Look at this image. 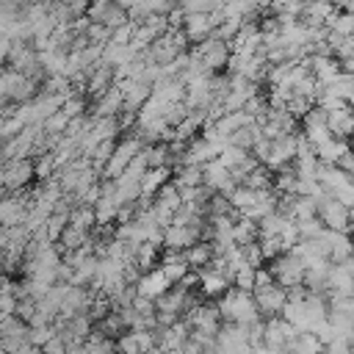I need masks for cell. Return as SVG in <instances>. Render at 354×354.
Segmentation results:
<instances>
[{"label":"cell","instance_id":"1","mask_svg":"<svg viewBox=\"0 0 354 354\" xmlns=\"http://www.w3.org/2000/svg\"><path fill=\"white\" fill-rule=\"evenodd\" d=\"M221 321L227 324H235V326H252L260 321V313H257V304H254V296L246 293V290H227L218 304H216Z\"/></svg>","mask_w":354,"mask_h":354},{"label":"cell","instance_id":"2","mask_svg":"<svg viewBox=\"0 0 354 354\" xmlns=\"http://www.w3.org/2000/svg\"><path fill=\"white\" fill-rule=\"evenodd\" d=\"M268 274H271L274 285H279L282 290H288V288H293V285H301V282H304V266H301V263H299V257H296V254H290V252L279 254V257L274 260V266L268 268Z\"/></svg>","mask_w":354,"mask_h":354},{"label":"cell","instance_id":"3","mask_svg":"<svg viewBox=\"0 0 354 354\" xmlns=\"http://www.w3.org/2000/svg\"><path fill=\"white\" fill-rule=\"evenodd\" d=\"M194 55L199 58V64H202L210 75H216L221 66L230 64V44H224V41H218V39L210 36V39H205L202 44H196Z\"/></svg>","mask_w":354,"mask_h":354},{"label":"cell","instance_id":"4","mask_svg":"<svg viewBox=\"0 0 354 354\" xmlns=\"http://www.w3.org/2000/svg\"><path fill=\"white\" fill-rule=\"evenodd\" d=\"M144 149V144L133 136V138H124L122 144H116V149H113V155H111V160L105 163V169H102V174L108 177V180H116V177H122V171L130 166V160L138 155Z\"/></svg>","mask_w":354,"mask_h":354},{"label":"cell","instance_id":"5","mask_svg":"<svg viewBox=\"0 0 354 354\" xmlns=\"http://www.w3.org/2000/svg\"><path fill=\"white\" fill-rule=\"evenodd\" d=\"M252 296H254L257 313L266 315V318H279V315H282V307H285V301H288L285 290H282L279 285H274V282H271V285H263V288H254Z\"/></svg>","mask_w":354,"mask_h":354},{"label":"cell","instance_id":"6","mask_svg":"<svg viewBox=\"0 0 354 354\" xmlns=\"http://www.w3.org/2000/svg\"><path fill=\"white\" fill-rule=\"evenodd\" d=\"M36 88V80L8 69V72H0V100H28Z\"/></svg>","mask_w":354,"mask_h":354},{"label":"cell","instance_id":"7","mask_svg":"<svg viewBox=\"0 0 354 354\" xmlns=\"http://www.w3.org/2000/svg\"><path fill=\"white\" fill-rule=\"evenodd\" d=\"M202 185L210 194H221V196H230L235 191V180L230 177V171L218 160H210L202 166Z\"/></svg>","mask_w":354,"mask_h":354},{"label":"cell","instance_id":"8","mask_svg":"<svg viewBox=\"0 0 354 354\" xmlns=\"http://www.w3.org/2000/svg\"><path fill=\"white\" fill-rule=\"evenodd\" d=\"M86 14H88V22L102 25L108 30H116V28L127 25V11L122 8V3H97Z\"/></svg>","mask_w":354,"mask_h":354},{"label":"cell","instance_id":"9","mask_svg":"<svg viewBox=\"0 0 354 354\" xmlns=\"http://www.w3.org/2000/svg\"><path fill=\"white\" fill-rule=\"evenodd\" d=\"M299 332L288 324V321H282V318H266L263 321V346H271V348H288V343L296 337Z\"/></svg>","mask_w":354,"mask_h":354},{"label":"cell","instance_id":"10","mask_svg":"<svg viewBox=\"0 0 354 354\" xmlns=\"http://www.w3.org/2000/svg\"><path fill=\"white\" fill-rule=\"evenodd\" d=\"M196 279H199V288H202V293L205 296H210V299H221L227 290H230V285H232V279L227 277V274H221V271H216L210 263L205 266V268H199L196 271Z\"/></svg>","mask_w":354,"mask_h":354},{"label":"cell","instance_id":"11","mask_svg":"<svg viewBox=\"0 0 354 354\" xmlns=\"http://www.w3.org/2000/svg\"><path fill=\"white\" fill-rule=\"evenodd\" d=\"M326 130H329L332 138L348 141L354 136V111H351V105H343L337 111H329L326 113Z\"/></svg>","mask_w":354,"mask_h":354},{"label":"cell","instance_id":"12","mask_svg":"<svg viewBox=\"0 0 354 354\" xmlns=\"http://www.w3.org/2000/svg\"><path fill=\"white\" fill-rule=\"evenodd\" d=\"M169 288H171V285L166 282V277L160 274V268H155V271H149V274H141V277H138V282H136V296L155 301V299H158V296H163Z\"/></svg>","mask_w":354,"mask_h":354},{"label":"cell","instance_id":"13","mask_svg":"<svg viewBox=\"0 0 354 354\" xmlns=\"http://www.w3.org/2000/svg\"><path fill=\"white\" fill-rule=\"evenodd\" d=\"M28 207H30V202L17 199V196L0 199V227H3V230L19 227V224L25 221V216H28Z\"/></svg>","mask_w":354,"mask_h":354},{"label":"cell","instance_id":"14","mask_svg":"<svg viewBox=\"0 0 354 354\" xmlns=\"http://www.w3.org/2000/svg\"><path fill=\"white\" fill-rule=\"evenodd\" d=\"M3 174H6V188L8 191H19V188L28 185V180L36 174V169H33L30 160H14V163L3 166Z\"/></svg>","mask_w":354,"mask_h":354},{"label":"cell","instance_id":"15","mask_svg":"<svg viewBox=\"0 0 354 354\" xmlns=\"http://www.w3.org/2000/svg\"><path fill=\"white\" fill-rule=\"evenodd\" d=\"M122 113V88L111 86L97 102H94V122L97 119H116Z\"/></svg>","mask_w":354,"mask_h":354},{"label":"cell","instance_id":"16","mask_svg":"<svg viewBox=\"0 0 354 354\" xmlns=\"http://www.w3.org/2000/svg\"><path fill=\"white\" fill-rule=\"evenodd\" d=\"M163 243L169 246V249H188V246H194V243H199V232L196 230H191V227H177V224H169V227H163Z\"/></svg>","mask_w":354,"mask_h":354},{"label":"cell","instance_id":"17","mask_svg":"<svg viewBox=\"0 0 354 354\" xmlns=\"http://www.w3.org/2000/svg\"><path fill=\"white\" fill-rule=\"evenodd\" d=\"M326 94H332L335 100H340L343 105H351L354 102V75H346L340 72L335 80H329L326 86H321Z\"/></svg>","mask_w":354,"mask_h":354},{"label":"cell","instance_id":"18","mask_svg":"<svg viewBox=\"0 0 354 354\" xmlns=\"http://www.w3.org/2000/svg\"><path fill=\"white\" fill-rule=\"evenodd\" d=\"M354 279L346 274L343 266H329V285H326V296H351Z\"/></svg>","mask_w":354,"mask_h":354},{"label":"cell","instance_id":"19","mask_svg":"<svg viewBox=\"0 0 354 354\" xmlns=\"http://www.w3.org/2000/svg\"><path fill=\"white\" fill-rule=\"evenodd\" d=\"M111 86H113V69L105 66V64H97L94 72L88 75V94L100 100Z\"/></svg>","mask_w":354,"mask_h":354},{"label":"cell","instance_id":"20","mask_svg":"<svg viewBox=\"0 0 354 354\" xmlns=\"http://www.w3.org/2000/svg\"><path fill=\"white\" fill-rule=\"evenodd\" d=\"M351 149V141H337V138H326L324 144L315 147V160L318 163H337V158Z\"/></svg>","mask_w":354,"mask_h":354},{"label":"cell","instance_id":"21","mask_svg":"<svg viewBox=\"0 0 354 354\" xmlns=\"http://www.w3.org/2000/svg\"><path fill=\"white\" fill-rule=\"evenodd\" d=\"M169 174H171V169H149V171L141 177V199L155 196V194L169 183Z\"/></svg>","mask_w":354,"mask_h":354},{"label":"cell","instance_id":"22","mask_svg":"<svg viewBox=\"0 0 354 354\" xmlns=\"http://www.w3.org/2000/svg\"><path fill=\"white\" fill-rule=\"evenodd\" d=\"M257 235H260V230H257V224L254 221H249V218H235V224H232V243L235 246H249V243H257Z\"/></svg>","mask_w":354,"mask_h":354},{"label":"cell","instance_id":"23","mask_svg":"<svg viewBox=\"0 0 354 354\" xmlns=\"http://www.w3.org/2000/svg\"><path fill=\"white\" fill-rule=\"evenodd\" d=\"M158 268H160V274L166 277V282H169V285H177V282L188 274V263L183 260V254H180V252H177V254H169Z\"/></svg>","mask_w":354,"mask_h":354},{"label":"cell","instance_id":"24","mask_svg":"<svg viewBox=\"0 0 354 354\" xmlns=\"http://www.w3.org/2000/svg\"><path fill=\"white\" fill-rule=\"evenodd\" d=\"M329 266L332 263H324V266H315V268H307L304 271V288L310 293H326V285H329Z\"/></svg>","mask_w":354,"mask_h":354},{"label":"cell","instance_id":"25","mask_svg":"<svg viewBox=\"0 0 354 354\" xmlns=\"http://www.w3.org/2000/svg\"><path fill=\"white\" fill-rule=\"evenodd\" d=\"M183 260L188 263V268H191V266H194V268H205V266L213 260V246L205 243V241H199V243H194V246H188V249L183 252Z\"/></svg>","mask_w":354,"mask_h":354},{"label":"cell","instance_id":"26","mask_svg":"<svg viewBox=\"0 0 354 354\" xmlns=\"http://www.w3.org/2000/svg\"><path fill=\"white\" fill-rule=\"evenodd\" d=\"M271 183H274V177H271V171L260 163L257 169H252L246 177H243V188H252V191H266V188H271Z\"/></svg>","mask_w":354,"mask_h":354},{"label":"cell","instance_id":"27","mask_svg":"<svg viewBox=\"0 0 354 354\" xmlns=\"http://www.w3.org/2000/svg\"><path fill=\"white\" fill-rule=\"evenodd\" d=\"M246 158H249V152H243V149H238V147L227 144V147L218 152V158H216V160H218V163H221L227 171H232V169H238V166H241Z\"/></svg>","mask_w":354,"mask_h":354},{"label":"cell","instance_id":"28","mask_svg":"<svg viewBox=\"0 0 354 354\" xmlns=\"http://www.w3.org/2000/svg\"><path fill=\"white\" fill-rule=\"evenodd\" d=\"M254 274H257V268H249V266L238 268L235 277H232L235 290H246V293H252V290H254Z\"/></svg>","mask_w":354,"mask_h":354},{"label":"cell","instance_id":"29","mask_svg":"<svg viewBox=\"0 0 354 354\" xmlns=\"http://www.w3.org/2000/svg\"><path fill=\"white\" fill-rule=\"evenodd\" d=\"M260 252H263V257L266 260H277L279 254H285L288 249L282 246V238L279 235H274V238H263L260 241Z\"/></svg>","mask_w":354,"mask_h":354},{"label":"cell","instance_id":"30","mask_svg":"<svg viewBox=\"0 0 354 354\" xmlns=\"http://www.w3.org/2000/svg\"><path fill=\"white\" fill-rule=\"evenodd\" d=\"M83 108H86V100L83 97H75V94H69V100L61 105V113L72 122V119H77V116H83Z\"/></svg>","mask_w":354,"mask_h":354},{"label":"cell","instance_id":"31","mask_svg":"<svg viewBox=\"0 0 354 354\" xmlns=\"http://www.w3.org/2000/svg\"><path fill=\"white\" fill-rule=\"evenodd\" d=\"M241 257H243V266L249 268H257L263 266V252H260V243H249V246H241Z\"/></svg>","mask_w":354,"mask_h":354},{"label":"cell","instance_id":"32","mask_svg":"<svg viewBox=\"0 0 354 354\" xmlns=\"http://www.w3.org/2000/svg\"><path fill=\"white\" fill-rule=\"evenodd\" d=\"M332 199L340 202L343 207H351V205H354V183H351V185H343V188H337V191H332Z\"/></svg>","mask_w":354,"mask_h":354},{"label":"cell","instance_id":"33","mask_svg":"<svg viewBox=\"0 0 354 354\" xmlns=\"http://www.w3.org/2000/svg\"><path fill=\"white\" fill-rule=\"evenodd\" d=\"M66 351H69V346L64 343L61 335H55L53 340H47V343L41 346V354H66Z\"/></svg>","mask_w":354,"mask_h":354},{"label":"cell","instance_id":"34","mask_svg":"<svg viewBox=\"0 0 354 354\" xmlns=\"http://www.w3.org/2000/svg\"><path fill=\"white\" fill-rule=\"evenodd\" d=\"M254 354H285L282 348H271V346H257V348H252Z\"/></svg>","mask_w":354,"mask_h":354},{"label":"cell","instance_id":"35","mask_svg":"<svg viewBox=\"0 0 354 354\" xmlns=\"http://www.w3.org/2000/svg\"><path fill=\"white\" fill-rule=\"evenodd\" d=\"M343 14H351V17H354V0H348V3H343Z\"/></svg>","mask_w":354,"mask_h":354},{"label":"cell","instance_id":"36","mask_svg":"<svg viewBox=\"0 0 354 354\" xmlns=\"http://www.w3.org/2000/svg\"><path fill=\"white\" fill-rule=\"evenodd\" d=\"M346 343H348V348L354 351V332H348V335H346Z\"/></svg>","mask_w":354,"mask_h":354},{"label":"cell","instance_id":"37","mask_svg":"<svg viewBox=\"0 0 354 354\" xmlns=\"http://www.w3.org/2000/svg\"><path fill=\"white\" fill-rule=\"evenodd\" d=\"M0 354H8V351H6V348H3V346H0Z\"/></svg>","mask_w":354,"mask_h":354},{"label":"cell","instance_id":"38","mask_svg":"<svg viewBox=\"0 0 354 354\" xmlns=\"http://www.w3.org/2000/svg\"><path fill=\"white\" fill-rule=\"evenodd\" d=\"M351 299H354V288H351Z\"/></svg>","mask_w":354,"mask_h":354},{"label":"cell","instance_id":"39","mask_svg":"<svg viewBox=\"0 0 354 354\" xmlns=\"http://www.w3.org/2000/svg\"><path fill=\"white\" fill-rule=\"evenodd\" d=\"M351 249H354V238H351Z\"/></svg>","mask_w":354,"mask_h":354},{"label":"cell","instance_id":"40","mask_svg":"<svg viewBox=\"0 0 354 354\" xmlns=\"http://www.w3.org/2000/svg\"><path fill=\"white\" fill-rule=\"evenodd\" d=\"M351 111H354V102H351Z\"/></svg>","mask_w":354,"mask_h":354}]
</instances>
